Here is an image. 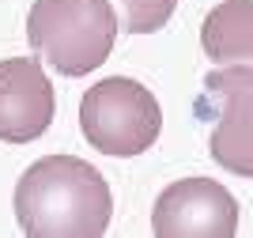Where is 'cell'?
<instances>
[{"label":"cell","mask_w":253,"mask_h":238,"mask_svg":"<svg viewBox=\"0 0 253 238\" xmlns=\"http://www.w3.org/2000/svg\"><path fill=\"white\" fill-rule=\"evenodd\" d=\"M201 46L223 68H253V0H223L211 8L201 27Z\"/></svg>","instance_id":"obj_7"},{"label":"cell","mask_w":253,"mask_h":238,"mask_svg":"<svg viewBox=\"0 0 253 238\" xmlns=\"http://www.w3.org/2000/svg\"><path fill=\"white\" fill-rule=\"evenodd\" d=\"M57 114V95L42 64L31 57L0 61V140L31 144L49 129Z\"/></svg>","instance_id":"obj_6"},{"label":"cell","mask_w":253,"mask_h":238,"mask_svg":"<svg viewBox=\"0 0 253 238\" xmlns=\"http://www.w3.org/2000/svg\"><path fill=\"white\" fill-rule=\"evenodd\" d=\"M27 38L61 76H87L117 42V11L110 0H34Z\"/></svg>","instance_id":"obj_2"},{"label":"cell","mask_w":253,"mask_h":238,"mask_svg":"<svg viewBox=\"0 0 253 238\" xmlns=\"http://www.w3.org/2000/svg\"><path fill=\"white\" fill-rule=\"evenodd\" d=\"M155 238H231L238 231V200L211 178L170 182L151 212Z\"/></svg>","instance_id":"obj_4"},{"label":"cell","mask_w":253,"mask_h":238,"mask_svg":"<svg viewBox=\"0 0 253 238\" xmlns=\"http://www.w3.org/2000/svg\"><path fill=\"white\" fill-rule=\"evenodd\" d=\"M204 87L219 98V121L208 140L211 159L231 174L253 178V68L227 64L223 72H211Z\"/></svg>","instance_id":"obj_5"},{"label":"cell","mask_w":253,"mask_h":238,"mask_svg":"<svg viewBox=\"0 0 253 238\" xmlns=\"http://www.w3.org/2000/svg\"><path fill=\"white\" fill-rule=\"evenodd\" d=\"M80 129L84 140L102 155L132 159L148 151L163 133V110L155 95L136 80L110 76L98 80L80 102Z\"/></svg>","instance_id":"obj_3"},{"label":"cell","mask_w":253,"mask_h":238,"mask_svg":"<svg viewBox=\"0 0 253 238\" xmlns=\"http://www.w3.org/2000/svg\"><path fill=\"white\" fill-rule=\"evenodd\" d=\"M110 216L106 178L76 155H45L15 182V219L31 238H98Z\"/></svg>","instance_id":"obj_1"},{"label":"cell","mask_w":253,"mask_h":238,"mask_svg":"<svg viewBox=\"0 0 253 238\" xmlns=\"http://www.w3.org/2000/svg\"><path fill=\"white\" fill-rule=\"evenodd\" d=\"M117 8H121V27L128 34H151L170 23L178 0H117Z\"/></svg>","instance_id":"obj_8"}]
</instances>
